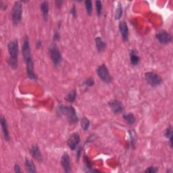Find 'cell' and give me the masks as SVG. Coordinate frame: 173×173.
<instances>
[{
  "mask_svg": "<svg viewBox=\"0 0 173 173\" xmlns=\"http://www.w3.org/2000/svg\"><path fill=\"white\" fill-rule=\"evenodd\" d=\"M122 16V5H121L120 3H119L117 5L116 13H115V18L116 20H119L121 18V17Z\"/></svg>",
  "mask_w": 173,
  "mask_h": 173,
  "instance_id": "23",
  "label": "cell"
},
{
  "mask_svg": "<svg viewBox=\"0 0 173 173\" xmlns=\"http://www.w3.org/2000/svg\"><path fill=\"white\" fill-rule=\"evenodd\" d=\"M49 51H50L51 60L54 65L56 66L60 65L62 62V55L56 44L53 43L52 45H51L49 49Z\"/></svg>",
  "mask_w": 173,
  "mask_h": 173,
  "instance_id": "3",
  "label": "cell"
},
{
  "mask_svg": "<svg viewBox=\"0 0 173 173\" xmlns=\"http://www.w3.org/2000/svg\"><path fill=\"white\" fill-rule=\"evenodd\" d=\"M0 122H1V126H2L3 134H4V139L6 141H9L10 139V137L9 131H8L7 121L4 117V116H2V115L1 116V118H0Z\"/></svg>",
  "mask_w": 173,
  "mask_h": 173,
  "instance_id": "12",
  "label": "cell"
},
{
  "mask_svg": "<svg viewBox=\"0 0 173 173\" xmlns=\"http://www.w3.org/2000/svg\"><path fill=\"white\" fill-rule=\"evenodd\" d=\"M130 57H131V62L132 65H137L139 62V57L137 55L136 51L131 50V51H130Z\"/></svg>",
  "mask_w": 173,
  "mask_h": 173,
  "instance_id": "17",
  "label": "cell"
},
{
  "mask_svg": "<svg viewBox=\"0 0 173 173\" xmlns=\"http://www.w3.org/2000/svg\"><path fill=\"white\" fill-rule=\"evenodd\" d=\"M8 50L10 54V57L8 60V64L11 68L16 69L18 67V57L19 54L18 40L15 39L10 41L8 44Z\"/></svg>",
  "mask_w": 173,
  "mask_h": 173,
  "instance_id": "1",
  "label": "cell"
},
{
  "mask_svg": "<svg viewBox=\"0 0 173 173\" xmlns=\"http://www.w3.org/2000/svg\"><path fill=\"white\" fill-rule=\"evenodd\" d=\"M119 30L122 36V40L125 42L129 40V28L127 24L125 22H120L119 24Z\"/></svg>",
  "mask_w": 173,
  "mask_h": 173,
  "instance_id": "11",
  "label": "cell"
},
{
  "mask_svg": "<svg viewBox=\"0 0 173 173\" xmlns=\"http://www.w3.org/2000/svg\"><path fill=\"white\" fill-rule=\"evenodd\" d=\"M94 79L93 78H89V79H86L85 81V85H86V86H92L94 85Z\"/></svg>",
  "mask_w": 173,
  "mask_h": 173,
  "instance_id": "27",
  "label": "cell"
},
{
  "mask_svg": "<svg viewBox=\"0 0 173 173\" xmlns=\"http://www.w3.org/2000/svg\"><path fill=\"white\" fill-rule=\"evenodd\" d=\"M145 79L147 83L152 86H159L162 83V79L158 74L154 72H148L145 74Z\"/></svg>",
  "mask_w": 173,
  "mask_h": 173,
  "instance_id": "5",
  "label": "cell"
},
{
  "mask_svg": "<svg viewBox=\"0 0 173 173\" xmlns=\"http://www.w3.org/2000/svg\"><path fill=\"white\" fill-rule=\"evenodd\" d=\"M161 44H168L172 41V36L166 31H160L155 35Z\"/></svg>",
  "mask_w": 173,
  "mask_h": 173,
  "instance_id": "7",
  "label": "cell"
},
{
  "mask_svg": "<svg viewBox=\"0 0 173 173\" xmlns=\"http://www.w3.org/2000/svg\"><path fill=\"white\" fill-rule=\"evenodd\" d=\"M61 164L63 169L66 172H71V164L70 159L69 155L67 153H64L62 155L61 159Z\"/></svg>",
  "mask_w": 173,
  "mask_h": 173,
  "instance_id": "10",
  "label": "cell"
},
{
  "mask_svg": "<svg viewBox=\"0 0 173 173\" xmlns=\"http://www.w3.org/2000/svg\"><path fill=\"white\" fill-rule=\"evenodd\" d=\"M0 7H1V9H2V10H4L6 9V7H7V6H6V5L4 4V2H0Z\"/></svg>",
  "mask_w": 173,
  "mask_h": 173,
  "instance_id": "32",
  "label": "cell"
},
{
  "mask_svg": "<svg viewBox=\"0 0 173 173\" xmlns=\"http://www.w3.org/2000/svg\"><path fill=\"white\" fill-rule=\"evenodd\" d=\"M59 39H60V34L57 31H56V32L54 33V41H57V40Z\"/></svg>",
  "mask_w": 173,
  "mask_h": 173,
  "instance_id": "31",
  "label": "cell"
},
{
  "mask_svg": "<svg viewBox=\"0 0 173 173\" xmlns=\"http://www.w3.org/2000/svg\"><path fill=\"white\" fill-rule=\"evenodd\" d=\"M80 143V136L78 133H73V135H70V137H69V139L67 141L68 145L69 146L71 149H75L79 145Z\"/></svg>",
  "mask_w": 173,
  "mask_h": 173,
  "instance_id": "9",
  "label": "cell"
},
{
  "mask_svg": "<svg viewBox=\"0 0 173 173\" xmlns=\"http://www.w3.org/2000/svg\"><path fill=\"white\" fill-rule=\"evenodd\" d=\"M56 4L57 7L60 8V7H61L62 4V2H61V1H60H60H57V2H56Z\"/></svg>",
  "mask_w": 173,
  "mask_h": 173,
  "instance_id": "33",
  "label": "cell"
},
{
  "mask_svg": "<svg viewBox=\"0 0 173 173\" xmlns=\"http://www.w3.org/2000/svg\"><path fill=\"white\" fill-rule=\"evenodd\" d=\"M25 167H26V170L28 172H36V167L34 164L33 163V162L29 158H26L25 159Z\"/></svg>",
  "mask_w": 173,
  "mask_h": 173,
  "instance_id": "15",
  "label": "cell"
},
{
  "mask_svg": "<svg viewBox=\"0 0 173 173\" xmlns=\"http://www.w3.org/2000/svg\"><path fill=\"white\" fill-rule=\"evenodd\" d=\"M57 113L60 115H65L68 122L72 125H74L78 122L79 118L77 116L76 110L71 106H65L60 105L57 108Z\"/></svg>",
  "mask_w": 173,
  "mask_h": 173,
  "instance_id": "2",
  "label": "cell"
},
{
  "mask_svg": "<svg viewBox=\"0 0 173 173\" xmlns=\"http://www.w3.org/2000/svg\"><path fill=\"white\" fill-rule=\"evenodd\" d=\"M97 74L98 77L100 78V79L103 82L106 83H109L112 81V77L109 74L108 68L106 67L105 64L100 65L99 67L97 68Z\"/></svg>",
  "mask_w": 173,
  "mask_h": 173,
  "instance_id": "6",
  "label": "cell"
},
{
  "mask_svg": "<svg viewBox=\"0 0 173 173\" xmlns=\"http://www.w3.org/2000/svg\"><path fill=\"white\" fill-rule=\"evenodd\" d=\"M14 171H15V172H21V167L18 164H16L15 166H14Z\"/></svg>",
  "mask_w": 173,
  "mask_h": 173,
  "instance_id": "30",
  "label": "cell"
},
{
  "mask_svg": "<svg viewBox=\"0 0 173 173\" xmlns=\"http://www.w3.org/2000/svg\"><path fill=\"white\" fill-rule=\"evenodd\" d=\"M80 125H81L82 129L84 131H86L89 129V125H90V122L88 120V119L86 118H83L81 119V121H80Z\"/></svg>",
  "mask_w": 173,
  "mask_h": 173,
  "instance_id": "22",
  "label": "cell"
},
{
  "mask_svg": "<svg viewBox=\"0 0 173 173\" xmlns=\"http://www.w3.org/2000/svg\"><path fill=\"white\" fill-rule=\"evenodd\" d=\"M123 119L125 120L126 122L129 123V125H134L135 123V117L133 114L132 113H129V114H125L123 116Z\"/></svg>",
  "mask_w": 173,
  "mask_h": 173,
  "instance_id": "19",
  "label": "cell"
},
{
  "mask_svg": "<svg viewBox=\"0 0 173 173\" xmlns=\"http://www.w3.org/2000/svg\"><path fill=\"white\" fill-rule=\"evenodd\" d=\"M22 12V5L21 2L14 3L11 11V18L14 24H18L21 21Z\"/></svg>",
  "mask_w": 173,
  "mask_h": 173,
  "instance_id": "4",
  "label": "cell"
},
{
  "mask_svg": "<svg viewBox=\"0 0 173 173\" xmlns=\"http://www.w3.org/2000/svg\"><path fill=\"white\" fill-rule=\"evenodd\" d=\"M96 11H97V14L98 16H100L101 14H102V2L100 1V0H97L96 2Z\"/></svg>",
  "mask_w": 173,
  "mask_h": 173,
  "instance_id": "26",
  "label": "cell"
},
{
  "mask_svg": "<svg viewBox=\"0 0 173 173\" xmlns=\"http://www.w3.org/2000/svg\"><path fill=\"white\" fill-rule=\"evenodd\" d=\"M164 136H165L167 139H169L170 141V145L171 148H172V126H169L168 128L166 129L165 132H164Z\"/></svg>",
  "mask_w": 173,
  "mask_h": 173,
  "instance_id": "20",
  "label": "cell"
},
{
  "mask_svg": "<svg viewBox=\"0 0 173 173\" xmlns=\"http://www.w3.org/2000/svg\"><path fill=\"white\" fill-rule=\"evenodd\" d=\"M41 11L43 18L45 21H47L49 15V5L47 2H42V4H41Z\"/></svg>",
  "mask_w": 173,
  "mask_h": 173,
  "instance_id": "16",
  "label": "cell"
},
{
  "mask_svg": "<svg viewBox=\"0 0 173 173\" xmlns=\"http://www.w3.org/2000/svg\"><path fill=\"white\" fill-rule=\"evenodd\" d=\"M129 133V139H130V143H131V145L134 147L135 145H136V142H137V134L133 130H129L128 131Z\"/></svg>",
  "mask_w": 173,
  "mask_h": 173,
  "instance_id": "18",
  "label": "cell"
},
{
  "mask_svg": "<svg viewBox=\"0 0 173 173\" xmlns=\"http://www.w3.org/2000/svg\"><path fill=\"white\" fill-rule=\"evenodd\" d=\"M108 105L114 114H120L123 111V106L119 101L112 100L109 102Z\"/></svg>",
  "mask_w": 173,
  "mask_h": 173,
  "instance_id": "8",
  "label": "cell"
},
{
  "mask_svg": "<svg viewBox=\"0 0 173 173\" xmlns=\"http://www.w3.org/2000/svg\"><path fill=\"white\" fill-rule=\"evenodd\" d=\"M76 97H77V91L73 89V90H72L71 91L69 92V93L67 95V96L65 97V99L66 101H68L69 102H73L75 100Z\"/></svg>",
  "mask_w": 173,
  "mask_h": 173,
  "instance_id": "21",
  "label": "cell"
},
{
  "mask_svg": "<svg viewBox=\"0 0 173 173\" xmlns=\"http://www.w3.org/2000/svg\"><path fill=\"white\" fill-rule=\"evenodd\" d=\"M70 13L74 18H77V8L75 7V5H73V7L71 8L70 9Z\"/></svg>",
  "mask_w": 173,
  "mask_h": 173,
  "instance_id": "29",
  "label": "cell"
},
{
  "mask_svg": "<svg viewBox=\"0 0 173 173\" xmlns=\"http://www.w3.org/2000/svg\"><path fill=\"white\" fill-rule=\"evenodd\" d=\"M85 9L86 12L89 14V16H91L92 14V10H93V8H92V2L91 0H86L85 2Z\"/></svg>",
  "mask_w": 173,
  "mask_h": 173,
  "instance_id": "24",
  "label": "cell"
},
{
  "mask_svg": "<svg viewBox=\"0 0 173 173\" xmlns=\"http://www.w3.org/2000/svg\"><path fill=\"white\" fill-rule=\"evenodd\" d=\"M158 171V168L156 167H153V166H150L148 167V169H146L145 172H148V173H154Z\"/></svg>",
  "mask_w": 173,
  "mask_h": 173,
  "instance_id": "28",
  "label": "cell"
},
{
  "mask_svg": "<svg viewBox=\"0 0 173 173\" xmlns=\"http://www.w3.org/2000/svg\"><path fill=\"white\" fill-rule=\"evenodd\" d=\"M30 154L36 160L39 162L42 161V155L39 146L37 145H33L30 149Z\"/></svg>",
  "mask_w": 173,
  "mask_h": 173,
  "instance_id": "13",
  "label": "cell"
},
{
  "mask_svg": "<svg viewBox=\"0 0 173 173\" xmlns=\"http://www.w3.org/2000/svg\"><path fill=\"white\" fill-rule=\"evenodd\" d=\"M84 162L85 164V166L87 167L88 168H89V171L90 172H97V171H95V170H93V165H92V162L91 160L87 156H84Z\"/></svg>",
  "mask_w": 173,
  "mask_h": 173,
  "instance_id": "25",
  "label": "cell"
},
{
  "mask_svg": "<svg viewBox=\"0 0 173 173\" xmlns=\"http://www.w3.org/2000/svg\"><path fill=\"white\" fill-rule=\"evenodd\" d=\"M95 41H96V48L99 52H102V51H103L105 50L106 44V42L103 41L102 37H96Z\"/></svg>",
  "mask_w": 173,
  "mask_h": 173,
  "instance_id": "14",
  "label": "cell"
}]
</instances>
